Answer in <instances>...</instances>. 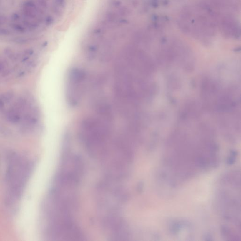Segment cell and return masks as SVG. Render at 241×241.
<instances>
[{"mask_svg": "<svg viewBox=\"0 0 241 241\" xmlns=\"http://www.w3.org/2000/svg\"><path fill=\"white\" fill-rule=\"evenodd\" d=\"M97 117L84 119L80 127V136L92 155L99 156L105 154L113 124V114L97 112Z\"/></svg>", "mask_w": 241, "mask_h": 241, "instance_id": "cell-1", "label": "cell"}, {"mask_svg": "<svg viewBox=\"0 0 241 241\" xmlns=\"http://www.w3.org/2000/svg\"><path fill=\"white\" fill-rule=\"evenodd\" d=\"M182 29L195 36H212L215 32L217 16L206 5L187 8L180 19Z\"/></svg>", "mask_w": 241, "mask_h": 241, "instance_id": "cell-2", "label": "cell"}, {"mask_svg": "<svg viewBox=\"0 0 241 241\" xmlns=\"http://www.w3.org/2000/svg\"><path fill=\"white\" fill-rule=\"evenodd\" d=\"M86 73L82 68L73 67L67 75L65 84V97L67 104L76 107L81 102L86 88Z\"/></svg>", "mask_w": 241, "mask_h": 241, "instance_id": "cell-3", "label": "cell"}, {"mask_svg": "<svg viewBox=\"0 0 241 241\" xmlns=\"http://www.w3.org/2000/svg\"><path fill=\"white\" fill-rule=\"evenodd\" d=\"M29 169V165L25 159L15 154L11 155L7 169V181L16 195H19L23 188L27 180Z\"/></svg>", "mask_w": 241, "mask_h": 241, "instance_id": "cell-4", "label": "cell"}, {"mask_svg": "<svg viewBox=\"0 0 241 241\" xmlns=\"http://www.w3.org/2000/svg\"><path fill=\"white\" fill-rule=\"evenodd\" d=\"M220 27L224 34L227 36L237 38L240 35V27L234 18L230 16L221 18Z\"/></svg>", "mask_w": 241, "mask_h": 241, "instance_id": "cell-5", "label": "cell"}, {"mask_svg": "<svg viewBox=\"0 0 241 241\" xmlns=\"http://www.w3.org/2000/svg\"><path fill=\"white\" fill-rule=\"evenodd\" d=\"M21 12L24 18L38 22L37 19L40 20V16L43 14V11L36 2L30 0L25 1L23 4Z\"/></svg>", "mask_w": 241, "mask_h": 241, "instance_id": "cell-6", "label": "cell"}, {"mask_svg": "<svg viewBox=\"0 0 241 241\" xmlns=\"http://www.w3.org/2000/svg\"><path fill=\"white\" fill-rule=\"evenodd\" d=\"M20 112L13 107L8 111L6 114L7 120L12 124H17L20 120Z\"/></svg>", "mask_w": 241, "mask_h": 241, "instance_id": "cell-7", "label": "cell"}, {"mask_svg": "<svg viewBox=\"0 0 241 241\" xmlns=\"http://www.w3.org/2000/svg\"><path fill=\"white\" fill-rule=\"evenodd\" d=\"M22 24L25 26L26 30L28 29L29 31L35 30L38 27V23L37 22L25 18H24L23 19Z\"/></svg>", "mask_w": 241, "mask_h": 241, "instance_id": "cell-8", "label": "cell"}, {"mask_svg": "<svg viewBox=\"0 0 241 241\" xmlns=\"http://www.w3.org/2000/svg\"><path fill=\"white\" fill-rule=\"evenodd\" d=\"M11 28L15 31L16 32L18 33L23 34L26 31V29L25 27V26L23 25L22 24L19 23L18 22H12L10 25Z\"/></svg>", "mask_w": 241, "mask_h": 241, "instance_id": "cell-9", "label": "cell"}, {"mask_svg": "<svg viewBox=\"0 0 241 241\" xmlns=\"http://www.w3.org/2000/svg\"><path fill=\"white\" fill-rule=\"evenodd\" d=\"M8 72V67L7 64L0 59V74L3 75H7Z\"/></svg>", "mask_w": 241, "mask_h": 241, "instance_id": "cell-10", "label": "cell"}, {"mask_svg": "<svg viewBox=\"0 0 241 241\" xmlns=\"http://www.w3.org/2000/svg\"><path fill=\"white\" fill-rule=\"evenodd\" d=\"M14 95H13V92H7L6 93H4L2 96V97L3 100H4V103H8L13 99Z\"/></svg>", "mask_w": 241, "mask_h": 241, "instance_id": "cell-11", "label": "cell"}, {"mask_svg": "<svg viewBox=\"0 0 241 241\" xmlns=\"http://www.w3.org/2000/svg\"><path fill=\"white\" fill-rule=\"evenodd\" d=\"M5 54L11 59H15L16 58L15 53L11 49L7 48L5 49Z\"/></svg>", "mask_w": 241, "mask_h": 241, "instance_id": "cell-12", "label": "cell"}, {"mask_svg": "<svg viewBox=\"0 0 241 241\" xmlns=\"http://www.w3.org/2000/svg\"><path fill=\"white\" fill-rule=\"evenodd\" d=\"M11 34V32L10 30L6 28H4L0 26V36H7Z\"/></svg>", "mask_w": 241, "mask_h": 241, "instance_id": "cell-13", "label": "cell"}, {"mask_svg": "<svg viewBox=\"0 0 241 241\" xmlns=\"http://www.w3.org/2000/svg\"><path fill=\"white\" fill-rule=\"evenodd\" d=\"M13 41L18 44H25L29 41L25 37H16L13 39Z\"/></svg>", "mask_w": 241, "mask_h": 241, "instance_id": "cell-14", "label": "cell"}, {"mask_svg": "<svg viewBox=\"0 0 241 241\" xmlns=\"http://www.w3.org/2000/svg\"><path fill=\"white\" fill-rule=\"evenodd\" d=\"M20 16L16 13H13L11 16V19L13 22H18L20 19Z\"/></svg>", "mask_w": 241, "mask_h": 241, "instance_id": "cell-15", "label": "cell"}, {"mask_svg": "<svg viewBox=\"0 0 241 241\" xmlns=\"http://www.w3.org/2000/svg\"><path fill=\"white\" fill-rule=\"evenodd\" d=\"M4 107V102L1 96H0V110H2Z\"/></svg>", "mask_w": 241, "mask_h": 241, "instance_id": "cell-16", "label": "cell"}]
</instances>
